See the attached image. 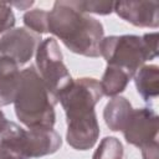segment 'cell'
Listing matches in <instances>:
<instances>
[{
	"mask_svg": "<svg viewBox=\"0 0 159 159\" xmlns=\"http://www.w3.org/2000/svg\"><path fill=\"white\" fill-rule=\"evenodd\" d=\"M26 143L31 159L56 153L61 148L62 139L52 128H30L26 130Z\"/></svg>",
	"mask_w": 159,
	"mask_h": 159,
	"instance_id": "cell-10",
	"label": "cell"
},
{
	"mask_svg": "<svg viewBox=\"0 0 159 159\" xmlns=\"http://www.w3.org/2000/svg\"><path fill=\"white\" fill-rule=\"evenodd\" d=\"M0 159H30L26 130L14 122H7L0 133Z\"/></svg>",
	"mask_w": 159,
	"mask_h": 159,
	"instance_id": "cell-9",
	"label": "cell"
},
{
	"mask_svg": "<svg viewBox=\"0 0 159 159\" xmlns=\"http://www.w3.org/2000/svg\"><path fill=\"white\" fill-rule=\"evenodd\" d=\"M7 119H6V117L4 116V113H2V111L0 109V133L5 129V127H6V124H7Z\"/></svg>",
	"mask_w": 159,
	"mask_h": 159,
	"instance_id": "cell-22",
	"label": "cell"
},
{
	"mask_svg": "<svg viewBox=\"0 0 159 159\" xmlns=\"http://www.w3.org/2000/svg\"><path fill=\"white\" fill-rule=\"evenodd\" d=\"M40 40L37 34L24 27L11 29L0 37V55L10 57L17 65H24L34 56Z\"/></svg>",
	"mask_w": 159,
	"mask_h": 159,
	"instance_id": "cell-7",
	"label": "cell"
},
{
	"mask_svg": "<svg viewBox=\"0 0 159 159\" xmlns=\"http://www.w3.org/2000/svg\"><path fill=\"white\" fill-rule=\"evenodd\" d=\"M92 159H123V145L116 137H106L101 140Z\"/></svg>",
	"mask_w": 159,
	"mask_h": 159,
	"instance_id": "cell-15",
	"label": "cell"
},
{
	"mask_svg": "<svg viewBox=\"0 0 159 159\" xmlns=\"http://www.w3.org/2000/svg\"><path fill=\"white\" fill-rule=\"evenodd\" d=\"M56 102L34 66L21 71L14 106L19 120L30 128H53Z\"/></svg>",
	"mask_w": 159,
	"mask_h": 159,
	"instance_id": "cell-2",
	"label": "cell"
},
{
	"mask_svg": "<svg viewBox=\"0 0 159 159\" xmlns=\"http://www.w3.org/2000/svg\"><path fill=\"white\" fill-rule=\"evenodd\" d=\"M103 97L99 81L91 77L73 80L58 96L67 123L96 118L94 107Z\"/></svg>",
	"mask_w": 159,
	"mask_h": 159,
	"instance_id": "cell-3",
	"label": "cell"
},
{
	"mask_svg": "<svg viewBox=\"0 0 159 159\" xmlns=\"http://www.w3.org/2000/svg\"><path fill=\"white\" fill-rule=\"evenodd\" d=\"M132 111V104L127 98L122 96L113 97L106 104L103 111V118L107 127L113 132H122L129 119Z\"/></svg>",
	"mask_w": 159,
	"mask_h": 159,
	"instance_id": "cell-12",
	"label": "cell"
},
{
	"mask_svg": "<svg viewBox=\"0 0 159 159\" xmlns=\"http://www.w3.org/2000/svg\"><path fill=\"white\" fill-rule=\"evenodd\" d=\"M10 6H16L20 10H26L27 7H30L31 5H34V1H20V2H9Z\"/></svg>",
	"mask_w": 159,
	"mask_h": 159,
	"instance_id": "cell-21",
	"label": "cell"
},
{
	"mask_svg": "<svg viewBox=\"0 0 159 159\" xmlns=\"http://www.w3.org/2000/svg\"><path fill=\"white\" fill-rule=\"evenodd\" d=\"M140 97L149 102L159 94V67L157 65H143L133 76Z\"/></svg>",
	"mask_w": 159,
	"mask_h": 159,
	"instance_id": "cell-13",
	"label": "cell"
},
{
	"mask_svg": "<svg viewBox=\"0 0 159 159\" xmlns=\"http://www.w3.org/2000/svg\"><path fill=\"white\" fill-rule=\"evenodd\" d=\"M116 14L138 27L159 26V4L157 1H118L114 2Z\"/></svg>",
	"mask_w": 159,
	"mask_h": 159,
	"instance_id": "cell-8",
	"label": "cell"
},
{
	"mask_svg": "<svg viewBox=\"0 0 159 159\" xmlns=\"http://www.w3.org/2000/svg\"><path fill=\"white\" fill-rule=\"evenodd\" d=\"M158 114L148 107L133 109L124 127L123 135L127 143L138 148L157 140L158 135Z\"/></svg>",
	"mask_w": 159,
	"mask_h": 159,
	"instance_id": "cell-6",
	"label": "cell"
},
{
	"mask_svg": "<svg viewBox=\"0 0 159 159\" xmlns=\"http://www.w3.org/2000/svg\"><path fill=\"white\" fill-rule=\"evenodd\" d=\"M132 78L133 77L124 70L116 66L107 65V68L102 76V80L99 81L103 96H107V97L118 96L127 88Z\"/></svg>",
	"mask_w": 159,
	"mask_h": 159,
	"instance_id": "cell-14",
	"label": "cell"
},
{
	"mask_svg": "<svg viewBox=\"0 0 159 159\" xmlns=\"http://www.w3.org/2000/svg\"><path fill=\"white\" fill-rule=\"evenodd\" d=\"M15 25V15L9 2L0 1V34L7 32Z\"/></svg>",
	"mask_w": 159,
	"mask_h": 159,
	"instance_id": "cell-18",
	"label": "cell"
},
{
	"mask_svg": "<svg viewBox=\"0 0 159 159\" xmlns=\"http://www.w3.org/2000/svg\"><path fill=\"white\" fill-rule=\"evenodd\" d=\"M36 66L51 97L57 103V96L73 81L57 41L53 37L42 40L36 48Z\"/></svg>",
	"mask_w": 159,
	"mask_h": 159,
	"instance_id": "cell-5",
	"label": "cell"
},
{
	"mask_svg": "<svg viewBox=\"0 0 159 159\" xmlns=\"http://www.w3.org/2000/svg\"><path fill=\"white\" fill-rule=\"evenodd\" d=\"M47 31L58 37L73 53L86 57L101 56L103 25L77 10L71 1H56L47 15Z\"/></svg>",
	"mask_w": 159,
	"mask_h": 159,
	"instance_id": "cell-1",
	"label": "cell"
},
{
	"mask_svg": "<svg viewBox=\"0 0 159 159\" xmlns=\"http://www.w3.org/2000/svg\"><path fill=\"white\" fill-rule=\"evenodd\" d=\"M142 39H143L144 47L147 51L148 61L155 58L158 56V32L145 34L144 36H142Z\"/></svg>",
	"mask_w": 159,
	"mask_h": 159,
	"instance_id": "cell-19",
	"label": "cell"
},
{
	"mask_svg": "<svg viewBox=\"0 0 159 159\" xmlns=\"http://www.w3.org/2000/svg\"><path fill=\"white\" fill-rule=\"evenodd\" d=\"M72 5L84 12H93L97 15H108L114 10V2L112 1H71Z\"/></svg>",
	"mask_w": 159,
	"mask_h": 159,
	"instance_id": "cell-17",
	"label": "cell"
},
{
	"mask_svg": "<svg viewBox=\"0 0 159 159\" xmlns=\"http://www.w3.org/2000/svg\"><path fill=\"white\" fill-rule=\"evenodd\" d=\"M142 149V155L143 159H158V142L153 140L148 144H145L144 147L140 148Z\"/></svg>",
	"mask_w": 159,
	"mask_h": 159,
	"instance_id": "cell-20",
	"label": "cell"
},
{
	"mask_svg": "<svg viewBox=\"0 0 159 159\" xmlns=\"http://www.w3.org/2000/svg\"><path fill=\"white\" fill-rule=\"evenodd\" d=\"M99 52L107 65L119 67L132 77L148 61L143 39L137 35L103 37Z\"/></svg>",
	"mask_w": 159,
	"mask_h": 159,
	"instance_id": "cell-4",
	"label": "cell"
},
{
	"mask_svg": "<svg viewBox=\"0 0 159 159\" xmlns=\"http://www.w3.org/2000/svg\"><path fill=\"white\" fill-rule=\"evenodd\" d=\"M47 15L48 11H45L42 9H34L27 12H25L22 20L26 27L36 32L37 35L46 34L47 31Z\"/></svg>",
	"mask_w": 159,
	"mask_h": 159,
	"instance_id": "cell-16",
	"label": "cell"
},
{
	"mask_svg": "<svg viewBox=\"0 0 159 159\" xmlns=\"http://www.w3.org/2000/svg\"><path fill=\"white\" fill-rule=\"evenodd\" d=\"M19 65L10 57L0 55V106L14 103L20 84Z\"/></svg>",
	"mask_w": 159,
	"mask_h": 159,
	"instance_id": "cell-11",
	"label": "cell"
}]
</instances>
